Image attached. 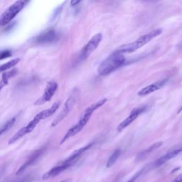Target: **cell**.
I'll use <instances>...</instances> for the list:
<instances>
[{"mask_svg": "<svg viewBox=\"0 0 182 182\" xmlns=\"http://www.w3.org/2000/svg\"><path fill=\"white\" fill-rule=\"evenodd\" d=\"M162 33V29H157L155 30H153L149 33L146 34L143 36H140L139 39H137L136 41L131 43H127V44L122 45L119 47L118 49L116 50L115 52L123 54L127 53H132L134 51L139 49L143 46L146 45V43L150 42L152 40L154 39V38L159 36L160 34Z\"/></svg>", "mask_w": 182, "mask_h": 182, "instance_id": "1", "label": "cell"}, {"mask_svg": "<svg viewBox=\"0 0 182 182\" xmlns=\"http://www.w3.org/2000/svg\"><path fill=\"white\" fill-rule=\"evenodd\" d=\"M125 62V58L123 54L114 52L100 64L97 73L100 75H107L121 67Z\"/></svg>", "mask_w": 182, "mask_h": 182, "instance_id": "2", "label": "cell"}, {"mask_svg": "<svg viewBox=\"0 0 182 182\" xmlns=\"http://www.w3.org/2000/svg\"><path fill=\"white\" fill-rule=\"evenodd\" d=\"M28 3V1L23 0H19L13 3L0 16V26H3L10 23Z\"/></svg>", "mask_w": 182, "mask_h": 182, "instance_id": "3", "label": "cell"}, {"mask_svg": "<svg viewBox=\"0 0 182 182\" xmlns=\"http://www.w3.org/2000/svg\"><path fill=\"white\" fill-rule=\"evenodd\" d=\"M78 96H79V93H78V91H74L73 92L72 94L70 95L66 102H65L63 109L61 110L58 115L54 118L52 123H51V126L56 127V125H58L60 123H61L69 115V114L72 110L73 107L76 104Z\"/></svg>", "mask_w": 182, "mask_h": 182, "instance_id": "4", "label": "cell"}, {"mask_svg": "<svg viewBox=\"0 0 182 182\" xmlns=\"http://www.w3.org/2000/svg\"><path fill=\"white\" fill-rule=\"evenodd\" d=\"M91 116H92L91 113L87 112V111L85 110V112H84L82 116L80 117V118L79 120H78V123L68 130V132L66 133V135H64L63 139L61 141V145L63 144L65 142H66L68 140H69L70 138H71L73 136L77 135L78 133H79L81 130L84 128V127L86 125V124L88 123Z\"/></svg>", "mask_w": 182, "mask_h": 182, "instance_id": "5", "label": "cell"}, {"mask_svg": "<svg viewBox=\"0 0 182 182\" xmlns=\"http://www.w3.org/2000/svg\"><path fill=\"white\" fill-rule=\"evenodd\" d=\"M41 121V119L38 117V115H35L33 119H32L31 121H30L29 124H27L26 126L21 127L19 131L16 132L15 134L10 138L9 142H8V144H9V145H12V144H14V142H17L18 140L21 139V138L24 137V136L26 135L27 134L31 133L36 128L37 124H39Z\"/></svg>", "mask_w": 182, "mask_h": 182, "instance_id": "6", "label": "cell"}, {"mask_svg": "<svg viewBox=\"0 0 182 182\" xmlns=\"http://www.w3.org/2000/svg\"><path fill=\"white\" fill-rule=\"evenodd\" d=\"M102 40V34L98 33L96 34L95 36L91 38V40L86 43L85 47L81 51L80 54V58L81 60H85L88 57L93 53L96 48L98 47L99 44Z\"/></svg>", "mask_w": 182, "mask_h": 182, "instance_id": "7", "label": "cell"}, {"mask_svg": "<svg viewBox=\"0 0 182 182\" xmlns=\"http://www.w3.org/2000/svg\"><path fill=\"white\" fill-rule=\"evenodd\" d=\"M57 89H58V84L56 81H49L47 83L42 96L35 101L34 105H41L46 102L50 101L54 96V94L56 93Z\"/></svg>", "mask_w": 182, "mask_h": 182, "instance_id": "8", "label": "cell"}, {"mask_svg": "<svg viewBox=\"0 0 182 182\" xmlns=\"http://www.w3.org/2000/svg\"><path fill=\"white\" fill-rule=\"evenodd\" d=\"M144 110H145V108H135L134 110H132L129 116L127 117L123 122H121V123L119 124V125L117 127L118 131V132L123 131V130L128 127L130 124L133 123V122L137 118V117L143 112Z\"/></svg>", "mask_w": 182, "mask_h": 182, "instance_id": "9", "label": "cell"}, {"mask_svg": "<svg viewBox=\"0 0 182 182\" xmlns=\"http://www.w3.org/2000/svg\"><path fill=\"white\" fill-rule=\"evenodd\" d=\"M57 39H58V34L55 30L49 29L36 36L34 41L38 44H45V43H52Z\"/></svg>", "mask_w": 182, "mask_h": 182, "instance_id": "10", "label": "cell"}, {"mask_svg": "<svg viewBox=\"0 0 182 182\" xmlns=\"http://www.w3.org/2000/svg\"><path fill=\"white\" fill-rule=\"evenodd\" d=\"M71 164H64V163H60L58 165L56 166V167H53L52 169H51L49 171H48L47 172H46L42 176L43 180H48V179H52L55 176L59 175L60 174H61L65 170L67 169L68 168L71 167Z\"/></svg>", "mask_w": 182, "mask_h": 182, "instance_id": "11", "label": "cell"}, {"mask_svg": "<svg viewBox=\"0 0 182 182\" xmlns=\"http://www.w3.org/2000/svg\"><path fill=\"white\" fill-rule=\"evenodd\" d=\"M167 82V79H163V80H158L157 82L154 83L153 84H151V85L146 86L142 89H141L140 91L138 92V96H147V95L149 94L154 93V92L159 91V89H161L162 87L165 85Z\"/></svg>", "mask_w": 182, "mask_h": 182, "instance_id": "12", "label": "cell"}, {"mask_svg": "<svg viewBox=\"0 0 182 182\" xmlns=\"http://www.w3.org/2000/svg\"><path fill=\"white\" fill-rule=\"evenodd\" d=\"M43 152V149H39V150L35 151L34 152L31 154V156L29 157V159L24 162V164H22L20 167L19 169H18L17 172V175H20L21 174H22L24 171H25L27 168H29L30 166L32 165L34 163L39 159V157L41 155Z\"/></svg>", "mask_w": 182, "mask_h": 182, "instance_id": "13", "label": "cell"}, {"mask_svg": "<svg viewBox=\"0 0 182 182\" xmlns=\"http://www.w3.org/2000/svg\"><path fill=\"white\" fill-rule=\"evenodd\" d=\"M181 152H182V148L174 149V150L171 151V152H168L166 154H164V156L160 157V158L157 159V161L154 162L153 163L152 166L154 168L159 167H160V166L164 164L166 162L169 161L170 159L174 158V157L179 155V154H180Z\"/></svg>", "mask_w": 182, "mask_h": 182, "instance_id": "14", "label": "cell"}, {"mask_svg": "<svg viewBox=\"0 0 182 182\" xmlns=\"http://www.w3.org/2000/svg\"><path fill=\"white\" fill-rule=\"evenodd\" d=\"M91 146H92V144H89V145L83 146V147H81L80 149H77V150L74 151L69 157H67L66 159L63 160V161L62 162V163L73 165L75 162H76V160L79 158V157L82 155V154L85 152V151H87L88 149H89L91 147Z\"/></svg>", "mask_w": 182, "mask_h": 182, "instance_id": "15", "label": "cell"}, {"mask_svg": "<svg viewBox=\"0 0 182 182\" xmlns=\"http://www.w3.org/2000/svg\"><path fill=\"white\" fill-rule=\"evenodd\" d=\"M162 145H163L162 142H157L154 143L153 145H152L150 146H149L147 149H145V150H143L142 152H141L140 153L138 154L137 156L136 157L135 161L137 162L143 161L144 159L147 157V156L149 154H150L151 152H152L153 151L156 150V149H159L160 146H162Z\"/></svg>", "mask_w": 182, "mask_h": 182, "instance_id": "16", "label": "cell"}, {"mask_svg": "<svg viewBox=\"0 0 182 182\" xmlns=\"http://www.w3.org/2000/svg\"><path fill=\"white\" fill-rule=\"evenodd\" d=\"M60 105H61V102H60L59 101L54 102L51 107L48 108V109L47 110H44L41 111V112L37 114V115L39 117V118L41 119V120L43 119L49 118V117L53 115V114L56 112L57 110H58V108L60 107Z\"/></svg>", "mask_w": 182, "mask_h": 182, "instance_id": "17", "label": "cell"}, {"mask_svg": "<svg viewBox=\"0 0 182 182\" xmlns=\"http://www.w3.org/2000/svg\"><path fill=\"white\" fill-rule=\"evenodd\" d=\"M17 74V69H12L9 71L4 72L2 75V78L0 80V91L3 89L4 87L7 85L9 83V80L11 78L14 77Z\"/></svg>", "mask_w": 182, "mask_h": 182, "instance_id": "18", "label": "cell"}, {"mask_svg": "<svg viewBox=\"0 0 182 182\" xmlns=\"http://www.w3.org/2000/svg\"><path fill=\"white\" fill-rule=\"evenodd\" d=\"M122 151L120 149H116L114 151V152L111 154V156L108 159L107 164H106V167L107 168H111L115 164L116 162L118 161L119 156L121 155Z\"/></svg>", "mask_w": 182, "mask_h": 182, "instance_id": "19", "label": "cell"}, {"mask_svg": "<svg viewBox=\"0 0 182 182\" xmlns=\"http://www.w3.org/2000/svg\"><path fill=\"white\" fill-rule=\"evenodd\" d=\"M20 61V58H14L11 61L7 62L4 64H2V66H0V73L1 72H4L7 71V70H9L12 68L14 67L16 65H17Z\"/></svg>", "mask_w": 182, "mask_h": 182, "instance_id": "20", "label": "cell"}, {"mask_svg": "<svg viewBox=\"0 0 182 182\" xmlns=\"http://www.w3.org/2000/svg\"><path fill=\"white\" fill-rule=\"evenodd\" d=\"M107 100H108L107 98H103L102 100H99V101H97L96 102L93 103V104H92L91 105H90L85 110L88 111V112L90 113L93 114L96 110L98 109V108H100V107H102V106L104 105L106 102H107Z\"/></svg>", "mask_w": 182, "mask_h": 182, "instance_id": "21", "label": "cell"}, {"mask_svg": "<svg viewBox=\"0 0 182 182\" xmlns=\"http://www.w3.org/2000/svg\"><path fill=\"white\" fill-rule=\"evenodd\" d=\"M16 121V118H13L8 120L7 123H5L2 126H0V136L2 135L4 132H6L8 130H9L12 127Z\"/></svg>", "mask_w": 182, "mask_h": 182, "instance_id": "22", "label": "cell"}, {"mask_svg": "<svg viewBox=\"0 0 182 182\" xmlns=\"http://www.w3.org/2000/svg\"><path fill=\"white\" fill-rule=\"evenodd\" d=\"M12 56V52L10 50H4L0 51V60H3L5 58H9Z\"/></svg>", "mask_w": 182, "mask_h": 182, "instance_id": "23", "label": "cell"}, {"mask_svg": "<svg viewBox=\"0 0 182 182\" xmlns=\"http://www.w3.org/2000/svg\"><path fill=\"white\" fill-rule=\"evenodd\" d=\"M142 173H143V169L141 170L140 172H137L134 176H133V177L131 179H130V180L128 181H127V182H135L136 180H137V179L140 177V176H141V174H142Z\"/></svg>", "mask_w": 182, "mask_h": 182, "instance_id": "24", "label": "cell"}, {"mask_svg": "<svg viewBox=\"0 0 182 182\" xmlns=\"http://www.w3.org/2000/svg\"><path fill=\"white\" fill-rule=\"evenodd\" d=\"M172 182H182V174L176 176Z\"/></svg>", "mask_w": 182, "mask_h": 182, "instance_id": "25", "label": "cell"}, {"mask_svg": "<svg viewBox=\"0 0 182 182\" xmlns=\"http://www.w3.org/2000/svg\"><path fill=\"white\" fill-rule=\"evenodd\" d=\"M80 2V1H79V0H78V1H75V0H73V1L70 2V4H71L72 6H76V5L78 4H79Z\"/></svg>", "mask_w": 182, "mask_h": 182, "instance_id": "26", "label": "cell"}, {"mask_svg": "<svg viewBox=\"0 0 182 182\" xmlns=\"http://www.w3.org/2000/svg\"><path fill=\"white\" fill-rule=\"evenodd\" d=\"M29 178L28 177V178H24V179H21V180H19L18 181H15V182H29Z\"/></svg>", "mask_w": 182, "mask_h": 182, "instance_id": "27", "label": "cell"}, {"mask_svg": "<svg viewBox=\"0 0 182 182\" xmlns=\"http://www.w3.org/2000/svg\"><path fill=\"white\" fill-rule=\"evenodd\" d=\"M61 182H72V181L70 180V179H66V180H64V181H62Z\"/></svg>", "mask_w": 182, "mask_h": 182, "instance_id": "28", "label": "cell"}, {"mask_svg": "<svg viewBox=\"0 0 182 182\" xmlns=\"http://www.w3.org/2000/svg\"><path fill=\"white\" fill-rule=\"evenodd\" d=\"M179 49H180V50H182V41L181 42L180 44H179Z\"/></svg>", "mask_w": 182, "mask_h": 182, "instance_id": "29", "label": "cell"}]
</instances>
